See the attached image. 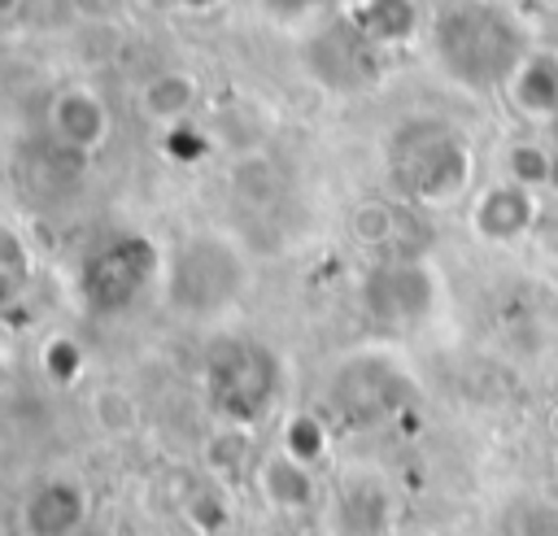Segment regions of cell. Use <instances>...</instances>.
<instances>
[{"label":"cell","instance_id":"cell-1","mask_svg":"<svg viewBox=\"0 0 558 536\" xmlns=\"http://www.w3.org/2000/svg\"><path fill=\"white\" fill-rule=\"evenodd\" d=\"M392 187L418 209H453L475 183V153L445 118H405L384 144Z\"/></svg>","mask_w":558,"mask_h":536},{"label":"cell","instance_id":"cell-2","mask_svg":"<svg viewBox=\"0 0 558 536\" xmlns=\"http://www.w3.org/2000/svg\"><path fill=\"white\" fill-rule=\"evenodd\" d=\"M432 44H436L440 70L466 92L506 87L514 65L527 57L523 31L506 13L488 9V4H453V9H445L436 17Z\"/></svg>","mask_w":558,"mask_h":536},{"label":"cell","instance_id":"cell-3","mask_svg":"<svg viewBox=\"0 0 558 536\" xmlns=\"http://www.w3.org/2000/svg\"><path fill=\"white\" fill-rule=\"evenodd\" d=\"M248 288V257L222 231H192L166 261L170 309L187 318H218L235 309Z\"/></svg>","mask_w":558,"mask_h":536},{"label":"cell","instance_id":"cell-4","mask_svg":"<svg viewBox=\"0 0 558 536\" xmlns=\"http://www.w3.org/2000/svg\"><path fill=\"white\" fill-rule=\"evenodd\" d=\"M205 392L231 427H248L262 414H270V405H275L279 362L270 357V349H262L253 340L218 344L205 357Z\"/></svg>","mask_w":558,"mask_h":536},{"label":"cell","instance_id":"cell-5","mask_svg":"<svg viewBox=\"0 0 558 536\" xmlns=\"http://www.w3.org/2000/svg\"><path fill=\"white\" fill-rule=\"evenodd\" d=\"M157 270H166L161 266V253L144 235H118V240L100 244L83 261V270H78V296L96 314H118V309H126L148 288V279Z\"/></svg>","mask_w":558,"mask_h":536},{"label":"cell","instance_id":"cell-6","mask_svg":"<svg viewBox=\"0 0 558 536\" xmlns=\"http://www.w3.org/2000/svg\"><path fill=\"white\" fill-rule=\"evenodd\" d=\"M362 305L371 309V318L388 327L427 322L440 305V275L432 270V261H418V257L379 261L362 279Z\"/></svg>","mask_w":558,"mask_h":536},{"label":"cell","instance_id":"cell-7","mask_svg":"<svg viewBox=\"0 0 558 536\" xmlns=\"http://www.w3.org/2000/svg\"><path fill=\"white\" fill-rule=\"evenodd\" d=\"M48 131L61 148L78 153V157H92L109 144L113 135V118H109V105L96 87L87 83H65L52 92L48 100Z\"/></svg>","mask_w":558,"mask_h":536},{"label":"cell","instance_id":"cell-8","mask_svg":"<svg viewBox=\"0 0 558 536\" xmlns=\"http://www.w3.org/2000/svg\"><path fill=\"white\" fill-rule=\"evenodd\" d=\"M536 218H541L536 192L523 187V183H510V179L484 187V192L471 200V214H466L471 231H475L484 244H514V240H523V235L536 227Z\"/></svg>","mask_w":558,"mask_h":536},{"label":"cell","instance_id":"cell-9","mask_svg":"<svg viewBox=\"0 0 558 536\" xmlns=\"http://www.w3.org/2000/svg\"><path fill=\"white\" fill-rule=\"evenodd\" d=\"M87 510H92V497L78 479L48 475L26 492L22 523H26V536H70V532L83 527Z\"/></svg>","mask_w":558,"mask_h":536},{"label":"cell","instance_id":"cell-10","mask_svg":"<svg viewBox=\"0 0 558 536\" xmlns=\"http://www.w3.org/2000/svg\"><path fill=\"white\" fill-rule=\"evenodd\" d=\"M506 100L519 118L536 126H554L558 122V52L527 48V57L506 78Z\"/></svg>","mask_w":558,"mask_h":536},{"label":"cell","instance_id":"cell-11","mask_svg":"<svg viewBox=\"0 0 558 536\" xmlns=\"http://www.w3.org/2000/svg\"><path fill=\"white\" fill-rule=\"evenodd\" d=\"M253 484L262 492V501L279 514H310L314 501H318V479H314V466L288 458L283 449L266 453L253 471Z\"/></svg>","mask_w":558,"mask_h":536},{"label":"cell","instance_id":"cell-12","mask_svg":"<svg viewBox=\"0 0 558 536\" xmlns=\"http://www.w3.org/2000/svg\"><path fill=\"white\" fill-rule=\"evenodd\" d=\"M196 100H201V83H196L192 70H157L135 92L140 118L153 122V126H166V131L183 126L187 113L196 109Z\"/></svg>","mask_w":558,"mask_h":536},{"label":"cell","instance_id":"cell-13","mask_svg":"<svg viewBox=\"0 0 558 536\" xmlns=\"http://www.w3.org/2000/svg\"><path fill=\"white\" fill-rule=\"evenodd\" d=\"M327 444H331L327 423H323L314 410H292V414L279 423V449H283L288 458L305 462V466H318V462L327 458Z\"/></svg>","mask_w":558,"mask_h":536},{"label":"cell","instance_id":"cell-14","mask_svg":"<svg viewBox=\"0 0 558 536\" xmlns=\"http://www.w3.org/2000/svg\"><path fill=\"white\" fill-rule=\"evenodd\" d=\"M506 179L510 183H523L532 192L554 187V179H558V153L545 148V144H536V139H519V144L506 148Z\"/></svg>","mask_w":558,"mask_h":536},{"label":"cell","instance_id":"cell-15","mask_svg":"<svg viewBox=\"0 0 558 536\" xmlns=\"http://www.w3.org/2000/svg\"><path fill=\"white\" fill-rule=\"evenodd\" d=\"M401 231V218L388 200H357L349 209V235L362 244V248H388Z\"/></svg>","mask_w":558,"mask_h":536},{"label":"cell","instance_id":"cell-16","mask_svg":"<svg viewBox=\"0 0 558 536\" xmlns=\"http://www.w3.org/2000/svg\"><path fill=\"white\" fill-rule=\"evenodd\" d=\"M92 418H96V427L105 436H131L140 427V401L126 388L109 383V388H100L92 397Z\"/></svg>","mask_w":558,"mask_h":536},{"label":"cell","instance_id":"cell-17","mask_svg":"<svg viewBox=\"0 0 558 536\" xmlns=\"http://www.w3.org/2000/svg\"><path fill=\"white\" fill-rule=\"evenodd\" d=\"M83 366H87V353H83L70 336H48V340L39 344V370L48 375V383L70 388V383L83 375Z\"/></svg>","mask_w":558,"mask_h":536},{"label":"cell","instance_id":"cell-18","mask_svg":"<svg viewBox=\"0 0 558 536\" xmlns=\"http://www.w3.org/2000/svg\"><path fill=\"white\" fill-rule=\"evenodd\" d=\"M205 466H209V475H218V479L240 475V471L248 466V431L227 423V427L205 444Z\"/></svg>","mask_w":558,"mask_h":536},{"label":"cell","instance_id":"cell-19","mask_svg":"<svg viewBox=\"0 0 558 536\" xmlns=\"http://www.w3.org/2000/svg\"><path fill=\"white\" fill-rule=\"evenodd\" d=\"M26 270H31V253L22 244L17 231H0V283H4V296H17V288L26 283Z\"/></svg>","mask_w":558,"mask_h":536},{"label":"cell","instance_id":"cell-20","mask_svg":"<svg viewBox=\"0 0 558 536\" xmlns=\"http://www.w3.org/2000/svg\"><path fill=\"white\" fill-rule=\"evenodd\" d=\"M183 514H187V523L196 527V532H218L227 519H231V510H227V497L218 492V488H201L187 505H183Z\"/></svg>","mask_w":558,"mask_h":536},{"label":"cell","instance_id":"cell-21","mask_svg":"<svg viewBox=\"0 0 558 536\" xmlns=\"http://www.w3.org/2000/svg\"><path fill=\"white\" fill-rule=\"evenodd\" d=\"M275 9H288V13H301V9H314V4H323V0H270Z\"/></svg>","mask_w":558,"mask_h":536},{"label":"cell","instance_id":"cell-22","mask_svg":"<svg viewBox=\"0 0 558 536\" xmlns=\"http://www.w3.org/2000/svg\"><path fill=\"white\" fill-rule=\"evenodd\" d=\"M17 13H22V0H0V17H4V22H13Z\"/></svg>","mask_w":558,"mask_h":536},{"label":"cell","instance_id":"cell-23","mask_svg":"<svg viewBox=\"0 0 558 536\" xmlns=\"http://www.w3.org/2000/svg\"><path fill=\"white\" fill-rule=\"evenodd\" d=\"M545 427H549V436L558 440V401H554V410H549V418H545Z\"/></svg>","mask_w":558,"mask_h":536},{"label":"cell","instance_id":"cell-24","mask_svg":"<svg viewBox=\"0 0 558 536\" xmlns=\"http://www.w3.org/2000/svg\"><path fill=\"white\" fill-rule=\"evenodd\" d=\"M183 9H209V4H218V0H179Z\"/></svg>","mask_w":558,"mask_h":536},{"label":"cell","instance_id":"cell-25","mask_svg":"<svg viewBox=\"0 0 558 536\" xmlns=\"http://www.w3.org/2000/svg\"><path fill=\"white\" fill-rule=\"evenodd\" d=\"M305 536H340V532H327V527H318V532H314V527H310Z\"/></svg>","mask_w":558,"mask_h":536},{"label":"cell","instance_id":"cell-26","mask_svg":"<svg viewBox=\"0 0 558 536\" xmlns=\"http://www.w3.org/2000/svg\"><path fill=\"white\" fill-rule=\"evenodd\" d=\"M554 126H558V122H554Z\"/></svg>","mask_w":558,"mask_h":536}]
</instances>
